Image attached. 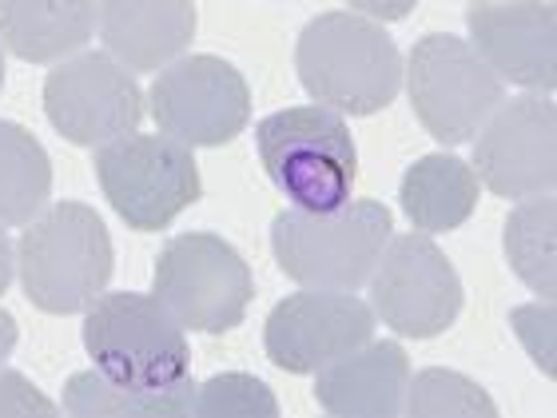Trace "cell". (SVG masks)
<instances>
[{
  "label": "cell",
  "mask_w": 557,
  "mask_h": 418,
  "mask_svg": "<svg viewBox=\"0 0 557 418\" xmlns=\"http://www.w3.org/2000/svg\"><path fill=\"white\" fill-rule=\"evenodd\" d=\"M510 327L513 335L522 339V347L530 351V359L542 367V371L554 379V355H557V311L554 299H537V303H522L510 311Z\"/></svg>",
  "instance_id": "obj_24"
},
{
  "label": "cell",
  "mask_w": 557,
  "mask_h": 418,
  "mask_svg": "<svg viewBox=\"0 0 557 418\" xmlns=\"http://www.w3.org/2000/svg\"><path fill=\"white\" fill-rule=\"evenodd\" d=\"M16 339H21V331H16V319L0 307V367H4V359L16 351Z\"/></svg>",
  "instance_id": "obj_28"
},
{
  "label": "cell",
  "mask_w": 557,
  "mask_h": 418,
  "mask_svg": "<svg viewBox=\"0 0 557 418\" xmlns=\"http://www.w3.org/2000/svg\"><path fill=\"white\" fill-rule=\"evenodd\" d=\"M112 235L88 204L64 199L24 223L16 239L21 287L36 311L84 315L112 279Z\"/></svg>",
  "instance_id": "obj_2"
},
{
  "label": "cell",
  "mask_w": 557,
  "mask_h": 418,
  "mask_svg": "<svg viewBox=\"0 0 557 418\" xmlns=\"http://www.w3.org/2000/svg\"><path fill=\"white\" fill-rule=\"evenodd\" d=\"M191 415L203 418H275L278 403L271 395V386L256 374L244 371H223L211 374L208 383L196 386V403Z\"/></svg>",
  "instance_id": "obj_23"
},
{
  "label": "cell",
  "mask_w": 557,
  "mask_h": 418,
  "mask_svg": "<svg viewBox=\"0 0 557 418\" xmlns=\"http://www.w3.org/2000/svg\"><path fill=\"white\" fill-rule=\"evenodd\" d=\"M96 33V0H0V48L24 64H60Z\"/></svg>",
  "instance_id": "obj_17"
},
{
  "label": "cell",
  "mask_w": 557,
  "mask_h": 418,
  "mask_svg": "<svg viewBox=\"0 0 557 418\" xmlns=\"http://www.w3.org/2000/svg\"><path fill=\"white\" fill-rule=\"evenodd\" d=\"M478 192H482V184H478L470 163H462L458 156H446V151H430L403 172L398 204H403L407 220L418 232L442 235L458 232L474 216Z\"/></svg>",
  "instance_id": "obj_18"
},
{
  "label": "cell",
  "mask_w": 557,
  "mask_h": 418,
  "mask_svg": "<svg viewBox=\"0 0 557 418\" xmlns=\"http://www.w3.org/2000/svg\"><path fill=\"white\" fill-rule=\"evenodd\" d=\"M299 84L338 116L383 112L403 88V52L383 24L359 12H323L295 40Z\"/></svg>",
  "instance_id": "obj_1"
},
{
  "label": "cell",
  "mask_w": 557,
  "mask_h": 418,
  "mask_svg": "<svg viewBox=\"0 0 557 418\" xmlns=\"http://www.w3.org/2000/svg\"><path fill=\"white\" fill-rule=\"evenodd\" d=\"M96 180L116 216L136 232H163L203 196L199 163L172 136L132 132L96 148Z\"/></svg>",
  "instance_id": "obj_7"
},
{
  "label": "cell",
  "mask_w": 557,
  "mask_h": 418,
  "mask_svg": "<svg viewBox=\"0 0 557 418\" xmlns=\"http://www.w3.org/2000/svg\"><path fill=\"white\" fill-rule=\"evenodd\" d=\"M151 120L163 136L187 148H220L232 144L251 120V88L244 72L220 57L196 52L160 69L148 93Z\"/></svg>",
  "instance_id": "obj_10"
},
{
  "label": "cell",
  "mask_w": 557,
  "mask_h": 418,
  "mask_svg": "<svg viewBox=\"0 0 557 418\" xmlns=\"http://www.w3.org/2000/svg\"><path fill=\"white\" fill-rule=\"evenodd\" d=\"M350 9H359L362 16H371V21H403V16H410L414 12L418 0H347Z\"/></svg>",
  "instance_id": "obj_26"
},
{
  "label": "cell",
  "mask_w": 557,
  "mask_h": 418,
  "mask_svg": "<svg viewBox=\"0 0 557 418\" xmlns=\"http://www.w3.org/2000/svg\"><path fill=\"white\" fill-rule=\"evenodd\" d=\"M191 403H196L191 379L163 395H139V391H124L100 371H76L64 386L60 407L76 418H180L191 415Z\"/></svg>",
  "instance_id": "obj_21"
},
{
  "label": "cell",
  "mask_w": 557,
  "mask_h": 418,
  "mask_svg": "<svg viewBox=\"0 0 557 418\" xmlns=\"http://www.w3.org/2000/svg\"><path fill=\"white\" fill-rule=\"evenodd\" d=\"M395 216L386 204L359 199L335 211H278L271 223V251L283 275L311 291L367 287L374 263L391 244Z\"/></svg>",
  "instance_id": "obj_3"
},
{
  "label": "cell",
  "mask_w": 557,
  "mask_h": 418,
  "mask_svg": "<svg viewBox=\"0 0 557 418\" xmlns=\"http://www.w3.org/2000/svg\"><path fill=\"white\" fill-rule=\"evenodd\" d=\"M12 275H16V244H12L9 232H4V223H0V295L9 291Z\"/></svg>",
  "instance_id": "obj_27"
},
{
  "label": "cell",
  "mask_w": 557,
  "mask_h": 418,
  "mask_svg": "<svg viewBox=\"0 0 557 418\" xmlns=\"http://www.w3.org/2000/svg\"><path fill=\"white\" fill-rule=\"evenodd\" d=\"M410 355L395 339H367L314 371V398L338 418H398L407 407Z\"/></svg>",
  "instance_id": "obj_15"
},
{
  "label": "cell",
  "mask_w": 557,
  "mask_h": 418,
  "mask_svg": "<svg viewBox=\"0 0 557 418\" xmlns=\"http://www.w3.org/2000/svg\"><path fill=\"white\" fill-rule=\"evenodd\" d=\"M371 303H362L355 291H295L263 327V351L278 371L287 374H314L326 362L343 359L347 351L362 347L374 339Z\"/></svg>",
  "instance_id": "obj_13"
},
{
  "label": "cell",
  "mask_w": 557,
  "mask_h": 418,
  "mask_svg": "<svg viewBox=\"0 0 557 418\" xmlns=\"http://www.w3.org/2000/svg\"><path fill=\"white\" fill-rule=\"evenodd\" d=\"M45 116L69 144L100 148L139 128L144 93L116 57L76 52L48 72Z\"/></svg>",
  "instance_id": "obj_11"
},
{
  "label": "cell",
  "mask_w": 557,
  "mask_h": 418,
  "mask_svg": "<svg viewBox=\"0 0 557 418\" xmlns=\"http://www.w3.org/2000/svg\"><path fill=\"white\" fill-rule=\"evenodd\" d=\"M474 175L502 199L554 196L557 112L542 93L502 100L474 136Z\"/></svg>",
  "instance_id": "obj_12"
},
{
  "label": "cell",
  "mask_w": 557,
  "mask_h": 418,
  "mask_svg": "<svg viewBox=\"0 0 557 418\" xmlns=\"http://www.w3.org/2000/svg\"><path fill=\"white\" fill-rule=\"evenodd\" d=\"M84 347L96 371L139 395H163L191 379L184 327L156 295L112 291L84 311Z\"/></svg>",
  "instance_id": "obj_5"
},
{
  "label": "cell",
  "mask_w": 557,
  "mask_h": 418,
  "mask_svg": "<svg viewBox=\"0 0 557 418\" xmlns=\"http://www.w3.org/2000/svg\"><path fill=\"white\" fill-rule=\"evenodd\" d=\"M156 299L184 331L223 335L244 323L256 299L247 259L215 232H184L168 239L151 271Z\"/></svg>",
  "instance_id": "obj_6"
},
{
  "label": "cell",
  "mask_w": 557,
  "mask_h": 418,
  "mask_svg": "<svg viewBox=\"0 0 557 418\" xmlns=\"http://www.w3.org/2000/svg\"><path fill=\"white\" fill-rule=\"evenodd\" d=\"M196 0H96L104 52L128 72H160L196 40Z\"/></svg>",
  "instance_id": "obj_16"
},
{
  "label": "cell",
  "mask_w": 557,
  "mask_h": 418,
  "mask_svg": "<svg viewBox=\"0 0 557 418\" xmlns=\"http://www.w3.org/2000/svg\"><path fill=\"white\" fill-rule=\"evenodd\" d=\"M466 28L478 57L502 84L525 93H554L557 84V9L554 0H470Z\"/></svg>",
  "instance_id": "obj_14"
},
{
  "label": "cell",
  "mask_w": 557,
  "mask_h": 418,
  "mask_svg": "<svg viewBox=\"0 0 557 418\" xmlns=\"http://www.w3.org/2000/svg\"><path fill=\"white\" fill-rule=\"evenodd\" d=\"M0 88H4V52H0Z\"/></svg>",
  "instance_id": "obj_29"
},
{
  "label": "cell",
  "mask_w": 557,
  "mask_h": 418,
  "mask_svg": "<svg viewBox=\"0 0 557 418\" xmlns=\"http://www.w3.org/2000/svg\"><path fill=\"white\" fill-rule=\"evenodd\" d=\"M403 410L414 418H494L498 403L474 379L446 371V367H426V371L410 374Z\"/></svg>",
  "instance_id": "obj_22"
},
{
  "label": "cell",
  "mask_w": 557,
  "mask_h": 418,
  "mask_svg": "<svg viewBox=\"0 0 557 418\" xmlns=\"http://www.w3.org/2000/svg\"><path fill=\"white\" fill-rule=\"evenodd\" d=\"M57 403L48 395H40L21 371L0 367V418L9 415H57Z\"/></svg>",
  "instance_id": "obj_25"
},
{
  "label": "cell",
  "mask_w": 557,
  "mask_h": 418,
  "mask_svg": "<svg viewBox=\"0 0 557 418\" xmlns=\"http://www.w3.org/2000/svg\"><path fill=\"white\" fill-rule=\"evenodd\" d=\"M367 283L374 319L395 335L434 339L462 315V279L426 232L391 235Z\"/></svg>",
  "instance_id": "obj_9"
},
{
  "label": "cell",
  "mask_w": 557,
  "mask_h": 418,
  "mask_svg": "<svg viewBox=\"0 0 557 418\" xmlns=\"http://www.w3.org/2000/svg\"><path fill=\"white\" fill-rule=\"evenodd\" d=\"M52 160L28 128L0 120V223L24 228L48 208Z\"/></svg>",
  "instance_id": "obj_19"
},
{
  "label": "cell",
  "mask_w": 557,
  "mask_h": 418,
  "mask_svg": "<svg viewBox=\"0 0 557 418\" xmlns=\"http://www.w3.org/2000/svg\"><path fill=\"white\" fill-rule=\"evenodd\" d=\"M256 148L271 184L302 211L343 208L359 180V148L335 108L299 104L256 124Z\"/></svg>",
  "instance_id": "obj_4"
},
{
  "label": "cell",
  "mask_w": 557,
  "mask_h": 418,
  "mask_svg": "<svg viewBox=\"0 0 557 418\" xmlns=\"http://www.w3.org/2000/svg\"><path fill=\"white\" fill-rule=\"evenodd\" d=\"M502 247L510 259V271L525 287L537 291V299L557 295V204L554 196L522 199L506 220Z\"/></svg>",
  "instance_id": "obj_20"
},
{
  "label": "cell",
  "mask_w": 557,
  "mask_h": 418,
  "mask_svg": "<svg viewBox=\"0 0 557 418\" xmlns=\"http://www.w3.org/2000/svg\"><path fill=\"white\" fill-rule=\"evenodd\" d=\"M407 93L418 124L438 144H470L490 112L506 100V84L462 36L430 33L410 48Z\"/></svg>",
  "instance_id": "obj_8"
}]
</instances>
